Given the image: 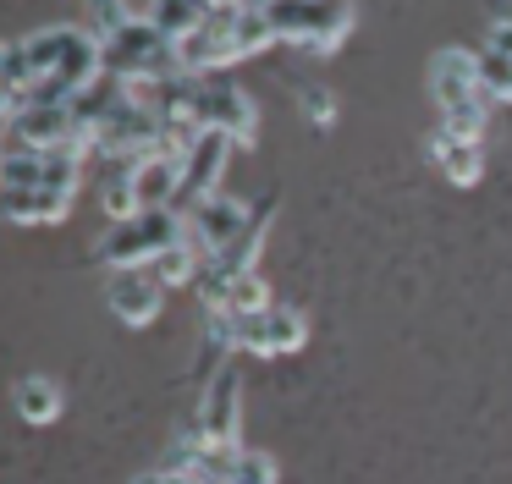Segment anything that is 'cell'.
<instances>
[{
    "label": "cell",
    "instance_id": "cell-30",
    "mask_svg": "<svg viewBox=\"0 0 512 484\" xmlns=\"http://www.w3.org/2000/svg\"><path fill=\"white\" fill-rule=\"evenodd\" d=\"M237 6H248V11H265V6H276V0H237Z\"/></svg>",
    "mask_w": 512,
    "mask_h": 484
},
{
    "label": "cell",
    "instance_id": "cell-10",
    "mask_svg": "<svg viewBox=\"0 0 512 484\" xmlns=\"http://www.w3.org/2000/svg\"><path fill=\"white\" fill-rule=\"evenodd\" d=\"M248 215H254V209H248L243 198L210 193V198L182 209V237H188V248H199V259H210V253H221L226 242L248 226Z\"/></svg>",
    "mask_w": 512,
    "mask_h": 484
},
{
    "label": "cell",
    "instance_id": "cell-14",
    "mask_svg": "<svg viewBox=\"0 0 512 484\" xmlns=\"http://www.w3.org/2000/svg\"><path fill=\"white\" fill-rule=\"evenodd\" d=\"M138 209H177V182H182V154H144L127 165Z\"/></svg>",
    "mask_w": 512,
    "mask_h": 484
},
{
    "label": "cell",
    "instance_id": "cell-29",
    "mask_svg": "<svg viewBox=\"0 0 512 484\" xmlns=\"http://www.w3.org/2000/svg\"><path fill=\"white\" fill-rule=\"evenodd\" d=\"M6 143H12V127H6V116H0V154H6Z\"/></svg>",
    "mask_w": 512,
    "mask_h": 484
},
{
    "label": "cell",
    "instance_id": "cell-19",
    "mask_svg": "<svg viewBox=\"0 0 512 484\" xmlns=\"http://www.w3.org/2000/svg\"><path fill=\"white\" fill-rule=\"evenodd\" d=\"M474 83L485 94V105H512V55L474 50Z\"/></svg>",
    "mask_w": 512,
    "mask_h": 484
},
{
    "label": "cell",
    "instance_id": "cell-16",
    "mask_svg": "<svg viewBox=\"0 0 512 484\" xmlns=\"http://www.w3.org/2000/svg\"><path fill=\"white\" fill-rule=\"evenodd\" d=\"M12 402H17V418L23 424H56L61 418V407H67V396H61V385L50 380V374H23L17 380V391H12Z\"/></svg>",
    "mask_w": 512,
    "mask_h": 484
},
{
    "label": "cell",
    "instance_id": "cell-22",
    "mask_svg": "<svg viewBox=\"0 0 512 484\" xmlns=\"http://www.w3.org/2000/svg\"><path fill=\"white\" fill-rule=\"evenodd\" d=\"M270 303H276V297H270V286L259 270L232 275V286H226V308H232V314H259V308H270Z\"/></svg>",
    "mask_w": 512,
    "mask_h": 484
},
{
    "label": "cell",
    "instance_id": "cell-5",
    "mask_svg": "<svg viewBox=\"0 0 512 484\" xmlns=\"http://www.w3.org/2000/svg\"><path fill=\"white\" fill-rule=\"evenodd\" d=\"M105 50V72L127 88H144V83H160V77H177V44H166L144 17L122 22L116 39L100 44Z\"/></svg>",
    "mask_w": 512,
    "mask_h": 484
},
{
    "label": "cell",
    "instance_id": "cell-25",
    "mask_svg": "<svg viewBox=\"0 0 512 484\" xmlns=\"http://www.w3.org/2000/svg\"><path fill=\"white\" fill-rule=\"evenodd\" d=\"M298 110H303V121H314V127H336L331 88H298Z\"/></svg>",
    "mask_w": 512,
    "mask_h": 484
},
{
    "label": "cell",
    "instance_id": "cell-3",
    "mask_svg": "<svg viewBox=\"0 0 512 484\" xmlns=\"http://www.w3.org/2000/svg\"><path fill=\"white\" fill-rule=\"evenodd\" d=\"M265 22L276 33V44H298L309 55H336L353 33L358 11L353 0H276V6H265Z\"/></svg>",
    "mask_w": 512,
    "mask_h": 484
},
{
    "label": "cell",
    "instance_id": "cell-18",
    "mask_svg": "<svg viewBox=\"0 0 512 484\" xmlns=\"http://www.w3.org/2000/svg\"><path fill=\"white\" fill-rule=\"evenodd\" d=\"M199 264H204L199 248H188V237H182V242H171L166 253H155L144 270L160 281V292H171V286H193V281H199Z\"/></svg>",
    "mask_w": 512,
    "mask_h": 484
},
{
    "label": "cell",
    "instance_id": "cell-21",
    "mask_svg": "<svg viewBox=\"0 0 512 484\" xmlns=\"http://www.w3.org/2000/svg\"><path fill=\"white\" fill-rule=\"evenodd\" d=\"M122 22H133V6H127V0H83V33H89L94 44L116 39Z\"/></svg>",
    "mask_w": 512,
    "mask_h": 484
},
{
    "label": "cell",
    "instance_id": "cell-27",
    "mask_svg": "<svg viewBox=\"0 0 512 484\" xmlns=\"http://www.w3.org/2000/svg\"><path fill=\"white\" fill-rule=\"evenodd\" d=\"M133 484H199V479H188V473H177V468H155V473H138Z\"/></svg>",
    "mask_w": 512,
    "mask_h": 484
},
{
    "label": "cell",
    "instance_id": "cell-8",
    "mask_svg": "<svg viewBox=\"0 0 512 484\" xmlns=\"http://www.w3.org/2000/svg\"><path fill=\"white\" fill-rule=\"evenodd\" d=\"M232 154H237V143L226 138V132H215V127H199L188 138V149H182V182H177V215L188 204H199V198H210V193H221V182H226V165H232Z\"/></svg>",
    "mask_w": 512,
    "mask_h": 484
},
{
    "label": "cell",
    "instance_id": "cell-15",
    "mask_svg": "<svg viewBox=\"0 0 512 484\" xmlns=\"http://www.w3.org/2000/svg\"><path fill=\"white\" fill-rule=\"evenodd\" d=\"M430 154H435V165H441V176L452 187H474L479 176H485V143H479V138H463V132H441V127H435Z\"/></svg>",
    "mask_w": 512,
    "mask_h": 484
},
{
    "label": "cell",
    "instance_id": "cell-13",
    "mask_svg": "<svg viewBox=\"0 0 512 484\" xmlns=\"http://www.w3.org/2000/svg\"><path fill=\"white\" fill-rule=\"evenodd\" d=\"M78 193H56V187H0V220L12 226H61L72 215Z\"/></svg>",
    "mask_w": 512,
    "mask_h": 484
},
{
    "label": "cell",
    "instance_id": "cell-7",
    "mask_svg": "<svg viewBox=\"0 0 512 484\" xmlns=\"http://www.w3.org/2000/svg\"><path fill=\"white\" fill-rule=\"evenodd\" d=\"M309 341V314L287 303H270L259 314H237V352H254V358H292Z\"/></svg>",
    "mask_w": 512,
    "mask_h": 484
},
{
    "label": "cell",
    "instance_id": "cell-11",
    "mask_svg": "<svg viewBox=\"0 0 512 484\" xmlns=\"http://www.w3.org/2000/svg\"><path fill=\"white\" fill-rule=\"evenodd\" d=\"M105 303H111V314L122 319L127 330H149L160 319L166 292H160V281L149 270H111V281H105Z\"/></svg>",
    "mask_w": 512,
    "mask_h": 484
},
{
    "label": "cell",
    "instance_id": "cell-24",
    "mask_svg": "<svg viewBox=\"0 0 512 484\" xmlns=\"http://www.w3.org/2000/svg\"><path fill=\"white\" fill-rule=\"evenodd\" d=\"M226 484H276V457H265V451H237L232 473H226Z\"/></svg>",
    "mask_w": 512,
    "mask_h": 484
},
{
    "label": "cell",
    "instance_id": "cell-28",
    "mask_svg": "<svg viewBox=\"0 0 512 484\" xmlns=\"http://www.w3.org/2000/svg\"><path fill=\"white\" fill-rule=\"evenodd\" d=\"M12 105L17 99H12V88H6V72H0V116H12Z\"/></svg>",
    "mask_w": 512,
    "mask_h": 484
},
{
    "label": "cell",
    "instance_id": "cell-1",
    "mask_svg": "<svg viewBox=\"0 0 512 484\" xmlns=\"http://www.w3.org/2000/svg\"><path fill=\"white\" fill-rule=\"evenodd\" d=\"M276 44L265 11H248V6H215L204 11V22L177 44V72L182 77H210L221 66H237L248 55H265Z\"/></svg>",
    "mask_w": 512,
    "mask_h": 484
},
{
    "label": "cell",
    "instance_id": "cell-31",
    "mask_svg": "<svg viewBox=\"0 0 512 484\" xmlns=\"http://www.w3.org/2000/svg\"><path fill=\"white\" fill-rule=\"evenodd\" d=\"M204 6H210V11H215V6H237V0H204Z\"/></svg>",
    "mask_w": 512,
    "mask_h": 484
},
{
    "label": "cell",
    "instance_id": "cell-23",
    "mask_svg": "<svg viewBox=\"0 0 512 484\" xmlns=\"http://www.w3.org/2000/svg\"><path fill=\"white\" fill-rule=\"evenodd\" d=\"M100 204H105V215H111V220H133L138 215L133 182H127V165H111V176H105V187H100Z\"/></svg>",
    "mask_w": 512,
    "mask_h": 484
},
{
    "label": "cell",
    "instance_id": "cell-2",
    "mask_svg": "<svg viewBox=\"0 0 512 484\" xmlns=\"http://www.w3.org/2000/svg\"><path fill=\"white\" fill-rule=\"evenodd\" d=\"M430 99L435 116H441V132H463V138H485L490 105L474 83V50L463 44H446V50L430 55Z\"/></svg>",
    "mask_w": 512,
    "mask_h": 484
},
{
    "label": "cell",
    "instance_id": "cell-4",
    "mask_svg": "<svg viewBox=\"0 0 512 484\" xmlns=\"http://www.w3.org/2000/svg\"><path fill=\"white\" fill-rule=\"evenodd\" d=\"M171 242H182V215L177 209H138L133 220H116L105 231V242L94 248V259L105 270H144L155 253H166Z\"/></svg>",
    "mask_w": 512,
    "mask_h": 484
},
{
    "label": "cell",
    "instance_id": "cell-26",
    "mask_svg": "<svg viewBox=\"0 0 512 484\" xmlns=\"http://www.w3.org/2000/svg\"><path fill=\"white\" fill-rule=\"evenodd\" d=\"M485 50H501V55H512V17H496L485 28Z\"/></svg>",
    "mask_w": 512,
    "mask_h": 484
},
{
    "label": "cell",
    "instance_id": "cell-20",
    "mask_svg": "<svg viewBox=\"0 0 512 484\" xmlns=\"http://www.w3.org/2000/svg\"><path fill=\"white\" fill-rule=\"evenodd\" d=\"M67 39H72V22H56V28H34V33H23V55H28V66H34L39 77L50 72V66L61 61V50H67Z\"/></svg>",
    "mask_w": 512,
    "mask_h": 484
},
{
    "label": "cell",
    "instance_id": "cell-6",
    "mask_svg": "<svg viewBox=\"0 0 512 484\" xmlns=\"http://www.w3.org/2000/svg\"><path fill=\"white\" fill-rule=\"evenodd\" d=\"M193 105H199V127L226 132L237 149H254L259 143V105L232 83V77H221V72L199 77V99H193Z\"/></svg>",
    "mask_w": 512,
    "mask_h": 484
},
{
    "label": "cell",
    "instance_id": "cell-9",
    "mask_svg": "<svg viewBox=\"0 0 512 484\" xmlns=\"http://www.w3.org/2000/svg\"><path fill=\"white\" fill-rule=\"evenodd\" d=\"M193 435L210 440V446H243V374H237L232 363H221V369L210 374V385H204Z\"/></svg>",
    "mask_w": 512,
    "mask_h": 484
},
{
    "label": "cell",
    "instance_id": "cell-12",
    "mask_svg": "<svg viewBox=\"0 0 512 484\" xmlns=\"http://www.w3.org/2000/svg\"><path fill=\"white\" fill-rule=\"evenodd\" d=\"M6 127H12V143H23V149H56V143L78 138L72 105H17Z\"/></svg>",
    "mask_w": 512,
    "mask_h": 484
},
{
    "label": "cell",
    "instance_id": "cell-17",
    "mask_svg": "<svg viewBox=\"0 0 512 484\" xmlns=\"http://www.w3.org/2000/svg\"><path fill=\"white\" fill-rule=\"evenodd\" d=\"M204 11H210L204 0H149L144 22H149V28H155L166 44H182V39H188V33L204 22Z\"/></svg>",
    "mask_w": 512,
    "mask_h": 484
}]
</instances>
